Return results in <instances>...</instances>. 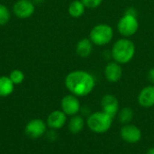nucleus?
Returning a JSON list of instances; mask_svg holds the SVG:
<instances>
[{"mask_svg":"<svg viewBox=\"0 0 154 154\" xmlns=\"http://www.w3.org/2000/svg\"><path fill=\"white\" fill-rule=\"evenodd\" d=\"M84 126H85L84 118L78 115L71 116L70 120L69 121V125H68L69 131L73 134H79L84 129Z\"/></svg>","mask_w":154,"mask_h":154,"instance_id":"15","label":"nucleus"},{"mask_svg":"<svg viewBox=\"0 0 154 154\" xmlns=\"http://www.w3.org/2000/svg\"><path fill=\"white\" fill-rule=\"evenodd\" d=\"M148 78H149V80L154 85V68L150 69V71L148 73Z\"/></svg>","mask_w":154,"mask_h":154,"instance_id":"22","label":"nucleus"},{"mask_svg":"<svg viewBox=\"0 0 154 154\" xmlns=\"http://www.w3.org/2000/svg\"><path fill=\"white\" fill-rule=\"evenodd\" d=\"M113 37V28L106 23H98L95 25L89 32V40L97 46H105L110 43Z\"/></svg>","mask_w":154,"mask_h":154,"instance_id":"4","label":"nucleus"},{"mask_svg":"<svg viewBox=\"0 0 154 154\" xmlns=\"http://www.w3.org/2000/svg\"><path fill=\"white\" fill-rule=\"evenodd\" d=\"M117 116H118L119 121L123 125H127V124H131V122L134 116V110L132 108L125 107L118 112Z\"/></svg>","mask_w":154,"mask_h":154,"instance_id":"18","label":"nucleus"},{"mask_svg":"<svg viewBox=\"0 0 154 154\" xmlns=\"http://www.w3.org/2000/svg\"><path fill=\"white\" fill-rule=\"evenodd\" d=\"M146 154H154V147H151V148L147 151Z\"/></svg>","mask_w":154,"mask_h":154,"instance_id":"23","label":"nucleus"},{"mask_svg":"<svg viewBox=\"0 0 154 154\" xmlns=\"http://www.w3.org/2000/svg\"><path fill=\"white\" fill-rule=\"evenodd\" d=\"M86 8L96 9L103 2V0H80Z\"/></svg>","mask_w":154,"mask_h":154,"instance_id":"21","label":"nucleus"},{"mask_svg":"<svg viewBox=\"0 0 154 154\" xmlns=\"http://www.w3.org/2000/svg\"><path fill=\"white\" fill-rule=\"evenodd\" d=\"M101 111H103L112 118H115L119 112L118 99L114 95H105L101 99Z\"/></svg>","mask_w":154,"mask_h":154,"instance_id":"9","label":"nucleus"},{"mask_svg":"<svg viewBox=\"0 0 154 154\" xmlns=\"http://www.w3.org/2000/svg\"><path fill=\"white\" fill-rule=\"evenodd\" d=\"M46 129L47 124L42 119H32L25 125L24 132L28 137L32 139H37L42 137L46 133Z\"/></svg>","mask_w":154,"mask_h":154,"instance_id":"7","label":"nucleus"},{"mask_svg":"<svg viewBox=\"0 0 154 154\" xmlns=\"http://www.w3.org/2000/svg\"><path fill=\"white\" fill-rule=\"evenodd\" d=\"M139 29V22L137 15L125 13V14L119 19L117 23V30L119 33L125 37H131L134 35Z\"/></svg>","mask_w":154,"mask_h":154,"instance_id":"5","label":"nucleus"},{"mask_svg":"<svg viewBox=\"0 0 154 154\" xmlns=\"http://www.w3.org/2000/svg\"><path fill=\"white\" fill-rule=\"evenodd\" d=\"M35 7L30 0H18L14 5V13L18 18H28L34 13Z\"/></svg>","mask_w":154,"mask_h":154,"instance_id":"10","label":"nucleus"},{"mask_svg":"<svg viewBox=\"0 0 154 154\" xmlns=\"http://www.w3.org/2000/svg\"><path fill=\"white\" fill-rule=\"evenodd\" d=\"M138 104L144 108L154 106V85L144 87L139 93L137 97Z\"/></svg>","mask_w":154,"mask_h":154,"instance_id":"13","label":"nucleus"},{"mask_svg":"<svg viewBox=\"0 0 154 154\" xmlns=\"http://www.w3.org/2000/svg\"><path fill=\"white\" fill-rule=\"evenodd\" d=\"M9 79L14 85H19L24 80V74L20 69H14L9 75Z\"/></svg>","mask_w":154,"mask_h":154,"instance_id":"19","label":"nucleus"},{"mask_svg":"<svg viewBox=\"0 0 154 154\" xmlns=\"http://www.w3.org/2000/svg\"><path fill=\"white\" fill-rule=\"evenodd\" d=\"M113 119L103 111L94 112L90 114L86 121V125L90 131L96 134H105L112 126Z\"/></svg>","mask_w":154,"mask_h":154,"instance_id":"3","label":"nucleus"},{"mask_svg":"<svg viewBox=\"0 0 154 154\" xmlns=\"http://www.w3.org/2000/svg\"><path fill=\"white\" fill-rule=\"evenodd\" d=\"M120 136L127 143L134 144L141 141L142 139V131L139 127L134 125L127 124L124 125L120 130Z\"/></svg>","mask_w":154,"mask_h":154,"instance_id":"6","label":"nucleus"},{"mask_svg":"<svg viewBox=\"0 0 154 154\" xmlns=\"http://www.w3.org/2000/svg\"><path fill=\"white\" fill-rule=\"evenodd\" d=\"M10 20V12L8 8L4 5H0V25L6 24Z\"/></svg>","mask_w":154,"mask_h":154,"instance_id":"20","label":"nucleus"},{"mask_svg":"<svg viewBox=\"0 0 154 154\" xmlns=\"http://www.w3.org/2000/svg\"><path fill=\"white\" fill-rule=\"evenodd\" d=\"M104 75L106 79L110 83L118 82L123 76V69L121 64L116 61L108 62L104 69Z\"/></svg>","mask_w":154,"mask_h":154,"instance_id":"11","label":"nucleus"},{"mask_svg":"<svg viewBox=\"0 0 154 154\" xmlns=\"http://www.w3.org/2000/svg\"><path fill=\"white\" fill-rule=\"evenodd\" d=\"M85 9L86 7L80 0H74L69 4L68 11L70 16L74 18H79L84 14Z\"/></svg>","mask_w":154,"mask_h":154,"instance_id":"17","label":"nucleus"},{"mask_svg":"<svg viewBox=\"0 0 154 154\" xmlns=\"http://www.w3.org/2000/svg\"><path fill=\"white\" fill-rule=\"evenodd\" d=\"M65 86L70 94L76 97H86L95 88L96 80L93 75L86 70H74L66 76Z\"/></svg>","mask_w":154,"mask_h":154,"instance_id":"1","label":"nucleus"},{"mask_svg":"<svg viewBox=\"0 0 154 154\" xmlns=\"http://www.w3.org/2000/svg\"><path fill=\"white\" fill-rule=\"evenodd\" d=\"M135 45L128 38L117 40L112 46L111 55L114 61L119 64L129 63L135 55Z\"/></svg>","mask_w":154,"mask_h":154,"instance_id":"2","label":"nucleus"},{"mask_svg":"<svg viewBox=\"0 0 154 154\" xmlns=\"http://www.w3.org/2000/svg\"><path fill=\"white\" fill-rule=\"evenodd\" d=\"M67 122V115L62 110L52 111L47 117V126L52 130L61 129Z\"/></svg>","mask_w":154,"mask_h":154,"instance_id":"12","label":"nucleus"},{"mask_svg":"<svg viewBox=\"0 0 154 154\" xmlns=\"http://www.w3.org/2000/svg\"><path fill=\"white\" fill-rule=\"evenodd\" d=\"M14 84L11 81L9 77H0V97H6L14 92Z\"/></svg>","mask_w":154,"mask_h":154,"instance_id":"16","label":"nucleus"},{"mask_svg":"<svg viewBox=\"0 0 154 154\" xmlns=\"http://www.w3.org/2000/svg\"><path fill=\"white\" fill-rule=\"evenodd\" d=\"M61 110L69 116H73L79 114L80 111V102L78 97L69 94L65 96L60 102Z\"/></svg>","mask_w":154,"mask_h":154,"instance_id":"8","label":"nucleus"},{"mask_svg":"<svg viewBox=\"0 0 154 154\" xmlns=\"http://www.w3.org/2000/svg\"><path fill=\"white\" fill-rule=\"evenodd\" d=\"M93 43L89 38H83L79 40L76 45V52L80 58H88L93 51Z\"/></svg>","mask_w":154,"mask_h":154,"instance_id":"14","label":"nucleus"}]
</instances>
